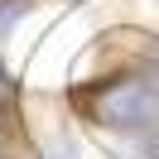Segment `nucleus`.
<instances>
[{
  "label": "nucleus",
  "mask_w": 159,
  "mask_h": 159,
  "mask_svg": "<svg viewBox=\"0 0 159 159\" xmlns=\"http://www.w3.org/2000/svg\"><path fill=\"white\" fill-rule=\"evenodd\" d=\"M0 159H5V154H0Z\"/></svg>",
  "instance_id": "obj_2"
},
{
  "label": "nucleus",
  "mask_w": 159,
  "mask_h": 159,
  "mask_svg": "<svg viewBox=\"0 0 159 159\" xmlns=\"http://www.w3.org/2000/svg\"><path fill=\"white\" fill-rule=\"evenodd\" d=\"M72 106L97 130L125 135L130 159H159V48H149L120 72L72 87Z\"/></svg>",
  "instance_id": "obj_1"
}]
</instances>
